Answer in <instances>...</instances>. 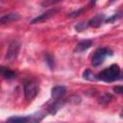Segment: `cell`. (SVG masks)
<instances>
[{"label": "cell", "instance_id": "obj_13", "mask_svg": "<svg viewBox=\"0 0 123 123\" xmlns=\"http://www.w3.org/2000/svg\"><path fill=\"white\" fill-rule=\"evenodd\" d=\"M83 77H84V79H86V80H87V81H96V80H98L97 79V75H95L91 70H89V69H86L84 73H83Z\"/></svg>", "mask_w": 123, "mask_h": 123}, {"label": "cell", "instance_id": "obj_9", "mask_svg": "<svg viewBox=\"0 0 123 123\" xmlns=\"http://www.w3.org/2000/svg\"><path fill=\"white\" fill-rule=\"evenodd\" d=\"M93 44V41L91 39H85V40H82L80 41L75 49H74V52H77V53H80V52H84L86 50H87L88 48H90V46Z\"/></svg>", "mask_w": 123, "mask_h": 123}, {"label": "cell", "instance_id": "obj_3", "mask_svg": "<svg viewBox=\"0 0 123 123\" xmlns=\"http://www.w3.org/2000/svg\"><path fill=\"white\" fill-rule=\"evenodd\" d=\"M38 92V87L37 85L32 81V80H27L24 83V95H25V99L28 101L33 100Z\"/></svg>", "mask_w": 123, "mask_h": 123}, {"label": "cell", "instance_id": "obj_21", "mask_svg": "<svg viewBox=\"0 0 123 123\" xmlns=\"http://www.w3.org/2000/svg\"><path fill=\"white\" fill-rule=\"evenodd\" d=\"M120 79H121V80H123V76H122V78H120Z\"/></svg>", "mask_w": 123, "mask_h": 123}, {"label": "cell", "instance_id": "obj_17", "mask_svg": "<svg viewBox=\"0 0 123 123\" xmlns=\"http://www.w3.org/2000/svg\"><path fill=\"white\" fill-rule=\"evenodd\" d=\"M112 99V97H111V95H110V94H108V93H105L102 97H101V100H100V102L101 103H109L111 100Z\"/></svg>", "mask_w": 123, "mask_h": 123}, {"label": "cell", "instance_id": "obj_16", "mask_svg": "<svg viewBox=\"0 0 123 123\" xmlns=\"http://www.w3.org/2000/svg\"><path fill=\"white\" fill-rule=\"evenodd\" d=\"M84 11H85V8H81V9H79L78 11H74V12H70V13L67 15V17H68V18H74V17H77V16H79Z\"/></svg>", "mask_w": 123, "mask_h": 123}, {"label": "cell", "instance_id": "obj_1", "mask_svg": "<svg viewBox=\"0 0 123 123\" xmlns=\"http://www.w3.org/2000/svg\"><path fill=\"white\" fill-rule=\"evenodd\" d=\"M120 76V67L117 64H111L108 68L104 69L97 75V79L107 82V83H111L117 79H119Z\"/></svg>", "mask_w": 123, "mask_h": 123}, {"label": "cell", "instance_id": "obj_4", "mask_svg": "<svg viewBox=\"0 0 123 123\" xmlns=\"http://www.w3.org/2000/svg\"><path fill=\"white\" fill-rule=\"evenodd\" d=\"M19 49H20V43L19 41L17 40H12L9 47H8V50H7V53H6V59L8 61H14L17 56H18V53H19Z\"/></svg>", "mask_w": 123, "mask_h": 123}, {"label": "cell", "instance_id": "obj_11", "mask_svg": "<svg viewBox=\"0 0 123 123\" xmlns=\"http://www.w3.org/2000/svg\"><path fill=\"white\" fill-rule=\"evenodd\" d=\"M6 123H31L30 115L27 116H11Z\"/></svg>", "mask_w": 123, "mask_h": 123}, {"label": "cell", "instance_id": "obj_12", "mask_svg": "<svg viewBox=\"0 0 123 123\" xmlns=\"http://www.w3.org/2000/svg\"><path fill=\"white\" fill-rule=\"evenodd\" d=\"M63 104H62V101L61 100H57V101H54V103L49 107V112L51 114H56L57 111L62 107Z\"/></svg>", "mask_w": 123, "mask_h": 123}, {"label": "cell", "instance_id": "obj_19", "mask_svg": "<svg viewBox=\"0 0 123 123\" xmlns=\"http://www.w3.org/2000/svg\"><path fill=\"white\" fill-rule=\"evenodd\" d=\"M112 89L116 94H119V95L123 96V86H115L112 87Z\"/></svg>", "mask_w": 123, "mask_h": 123}, {"label": "cell", "instance_id": "obj_20", "mask_svg": "<svg viewBox=\"0 0 123 123\" xmlns=\"http://www.w3.org/2000/svg\"><path fill=\"white\" fill-rule=\"evenodd\" d=\"M120 117H121V118H123V109H122V111H120Z\"/></svg>", "mask_w": 123, "mask_h": 123}, {"label": "cell", "instance_id": "obj_5", "mask_svg": "<svg viewBox=\"0 0 123 123\" xmlns=\"http://www.w3.org/2000/svg\"><path fill=\"white\" fill-rule=\"evenodd\" d=\"M59 12L58 8H51L49 10H47L46 12H44L43 13H41L40 15H37V17H35L34 19L31 20V24H36V23H40L42 21H45L47 19H49L50 17H52L53 15H55L57 12Z\"/></svg>", "mask_w": 123, "mask_h": 123}, {"label": "cell", "instance_id": "obj_2", "mask_svg": "<svg viewBox=\"0 0 123 123\" xmlns=\"http://www.w3.org/2000/svg\"><path fill=\"white\" fill-rule=\"evenodd\" d=\"M112 51L110 49V48H106V47H102V48H99L97 49L94 54L92 55V58H91V64L92 66L96 67V66H99L101 65L105 59L108 57V56H112Z\"/></svg>", "mask_w": 123, "mask_h": 123}, {"label": "cell", "instance_id": "obj_7", "mask_svg": "<svg viewBox=\"0 0 123 123\" xmlns=\"http://www.w3.org/2000/svg\"><path fill=\"white\" fill-rule=\"evenodd\" d=\"M105 20H106L105 14H104V13H98V14L94 15L92 18H90V19L87 21V25H88V27L97 28V27H99Z\"/></svg>", "mask_w": 123, "mask_h": 123}, {"label": "cell", "instance_id": "obj_10", "mask_svg": "<svg viewBox=\"0 0 123 123\" xmlns=\"http://www.w3.org/2000/svg\"><path fill=\"white\" fill-rule=\"evenodd\" d=\"M0 71H1V75L4 79H7V80H12L14 78H16V73L12 70H11L10 68L6 67V66H1L0 68Z\"/></svg>", "mask_w": 123, "mask_h": 123}, {"label": "cell", "instance_id": "obj_15", "mask_svg": "<svg viewBox=\"0 0 123 123\" xmlns=\"http://www.w3.org/2000/svg\"><path fill=\"white\" fill-rule=\"evenodd\" d=\"M88 25H87V22H80L78 23L77 25H75V30L77 32H82L84 31L86 28H87Z\"/></svg>", "mask_w": 123, "mask_h": 123}, {"label": "cell", "instance_id": "obj_14", "mask_svg": "<svg viewBox=\"0 0 123 123\" xmlns=\"http://www.w3.org/2000/svg\"><path fill=\"white\" fill-rule=\"evenodd\" d=\"M45 59H46V62H47L48 66L50 67V69L54 70V68H55V59H54V57L50 54H46Z\"/></svg>", "mask_w": 123, "mask_h": 123}, {"label": "cell", "instance_id": "obj_8", "mask_svg": "<svg viewBox=\"0 0 123 123\" xmlns=\"http://www.w3.org/2000/svg\"><path fill=\"white\" fill-rule=\"evenodd\" d=\"M18 19H20V14L19 13H17V12H9V13L3 14L0 17V22H1V24H7V23H10L12 21L18 20Z\"/></svg>", "mask_w": 123, "mask_h": 123}, {"label": "cell", "instance_id": "obj_6", "mask_svg": "<svg viewBox=\"0 0 123 123\" xmlns=\"http://www.w3.org/2000/svg\"><path fill=\"white\" fill-rule=\"evenodd\" d=\"M66 93V87L63 86H55L51 89V97L54 101L61 100Z\"/></svg>", "mask_w": 123, "mask_h": 123}, {"label": "cell", "instance_id": "obj_18", "mask_svg": "<svg viewBox=\"0 0 123 123\" xmlns=\"http://www.w3.org/2000/svg\"><path fill=\"white\" fill-rule=\"evenodd\" d=\"M120 12H118V13H115V14H113V15H111V16H110L109 18H107L106 20H105V22L106 23H108V22H112V21H114V20H116V19H118L119 17H120Z\"/></svg>", "mask_w": 123, "mask_h": 123}]
</instances>
